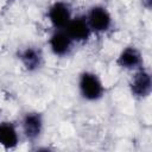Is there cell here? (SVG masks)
I'll use <instances>...</instances> for the list:
<instances>
[{"label":"cell","instance_id":"6da1fadb","mask_svg":"<svg viewBox=\"0 0 152 152\" xmlns=\"http://www.w3.org/2000/svg\"><path fill=\"white\" fill-rule=\"evenodd\" d=\"M80 89L87 100H97L103 94V87L96 75L90 72H84L80 78Z\"/></svg>","mask_w":152,"mask_h":152},{"label":"cell","instance_id":"7a4b0ae2","mask_svg":"<svg viewBox=\"0 0 152 152\" xmlns=\"http://www.w3.org/2000/svg\"><path fill=\"white\" fill-rule=\"evenodd\" d=\"M88 25L95 32H104L110 26V15L103 7H93L88 15Z\"/></svg>","mask_w":152,"mask_h":152},{"label":"cell","instance_id":"3957f363","mask_svg":"<svg viewBox=\"0 0 152 152\" xmlns=\"http://www.w3.org/2000/svg\"><path fill=\"white\" fill-rule=\"evenodd\" d=\"M90 27L88 21L84 18H75L68 23L65 26V32L70 37L71 40L84 42L90 36Z\"/></svg>","mask_w":152,"mask_h":152},{"label":"cell","instance_id":"277c9868","mask_svg":"<svg viewBox=\"0 0 152 152\" xmlns=\"http://www.w3.org/2000/svg\"><path fill=\"white\" fill-rule=\"evenodd\" d=\"M49 19L55 27L63 28L68 25L70 19V10L64 2H55L49 10Z\"/></svg>","mask_w":152,"mask_h":152},{"label":"cell","instance_id":"5b68a950","mask_svg":"<svg viewBox=\"0 0 152 152\" xmlns=\"http://www.w3.org/2000/svg\"><path fill=\"white\" fill-rule=\"evenodd\" d=\"M151 77L148 75V72L144 71V70H140L138 71L132 82H131V90H132V94H134L135 96H139V97H145L150 94L151 91Z\"/></svg>","mask_w":152,"mask_h":152},{"label":"cell","instance_id":"8992f818","mask_svg":"<svg viewBox=\"0 0 152 152\" xmlns=\"http://www.w3.org/2000/svg\"><path fill=\"white\" fill-rule=\"evenodd\" d=\"M23 128L28 139H36L42 131V116L38 113H27L23 120Z\"/></svg>","mask_w":152,"mask_h":152},{"label":"cell","instance_id":"52a82bcc","mask_svg":"<svg viewBox=\"0 0 152 152\" xmlns=\"http://www.w3.org/2000/svg\"><path fill=\"white\" fill-rule=\"evenodd\" d=\"M71 45V39L65 31H57L50 38V46L55 55L63 56L65 55Z\"/></svg>","mask_w":152,"mask_h":152},{"label":"cell","instance_id":"ba28073f","mask_svg":"<svg viewBox=\"0 0 152 152\" xmlns=\"http://www.w3.org/2000/svg\"><path fill=\"white\" fill-rule=\"evenodd\" d=\"M18 144V134L14 126L10 122L0 124V145L5 148H13Z\"/></svg>","mask_w":152,"mask_h":152},{"label":"cell","instance_id":"9c48e42d","mask_svg":"<svg viewBox=\"0 0 152 152\" xmlns=\"http://www.w3.org/2000/svg\"><path fill=\"white\" fill-rule=\"evenodd\" d=\"M141 56L135 48H126L118 58V64L126 69H133L140 65Z\"/></svg>","mask_w":152,"mask_h":152},{"label":"cell","instance_id":"30bf717a","mask_svg":"<svg viewBox=\"0 0 152 152\" xmlns=\"http://www.w3.org/2000/svg\"><path fill=\"white\" fill-rule=\"evenodd\" d=\"M21 62L27 70H36L42 64V53L39 50L33 48L25 49L20 55Z\"/></svg>","mask_w":152,"mask_h":152}]
</instances>
